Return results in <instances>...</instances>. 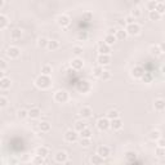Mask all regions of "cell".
Here are the masks:
<instances>
[{"instance_id": "30", "label": "cell", "mask_w": 165, "mask_h": 165, "mask_svg": "<svg viewBox=\"0 0 165 165\" xmlns=\"http://www.w3.org/2000/svg\"><path fill=\"white\" fill-rule=\"evenodd\" d=\"M59 48V41L58 40H49L48 41V47H47V49H49V50H57Z\"/></svg>"}, {"instance_id": "50", "label": "cell", "mask_w": 165, "mask_h": 165, "mask_svg": "<svg viewBox=\"0 0 165 165\" xmlns=\"http://www.w3.org/2000/svg\"><path fill=\"white\" fill-rule=\"evenodd\" d=\"M7 105H8V98L2 95V97H0V107L4 108V107H7Z\"/></svg>"}, {"instance_id": "41", "label": "cell", "mask_w": 165, "mask_h": 165, "mask_svg": "<svg viewBox=\"0 0 165 165\" xmlns=\"http://www.w3.org/2000/svg\"><path fill=\"white\" fill-rule=\"evenodd\" d=\"M17 117H18L19 120H25L26 117H28V111H27V110L21 108L19 111L17 112Z\"/></svg>"}, {"instance_id": "14", "label": "cell", "mask_w": 165, "mask_h": 165, "mask_svg": "<svg viewBox=\"0 0 165 165\" xmlns=\"http://www.w3.org/2000/svg\"><path fill=\"white\" fill-rule=\"evenodd\" d=\"M79 115H80L83 119H89V117H92V115H93V110H92L89 106H83V107L79 110Z\"/></svg>"}, {"instance_id": "17", "label": "cell", "mask_w": 165, "mask_h": 165, "mask_svg": "<svg viewBox=\"0 0 165 165\" xmlns=\"http://www.w3.org/2000/svg\"><path fill=\"white\" fill-rule=\"evenodd\" d=\"M10 85H12V80H10L9 78H7L5 75H3L2 79H0V88H2L3 90H7L10 88Z\"/></svg>"}, {"instance_id": "24", "label": "cell", "mask_w": 165, "mask_h": 165, "mask_svg": "<svg viewBox=\"0 0 165 165\" xmlns=\"http://www.w3.org/2000/svg\"><path fill=\"white\" fill-rule=\"evenodd\" d=\"M103 71H105V70H103V66L97 64V66H94V67H93L92 74H93L94 78H101V75H102V72H103Z\"/></svg>"}, {"instance_id": "37", "label": "cell", "mask_w": 165, "mask_h": 165, "mask_svg": "<svg viewBox=\"0 0 165 165\" xmlns=\"http://www.w3.org/2000/svg\"><path fill=\"white\" fill-rule=\"evenodd\" d=\"M106 116L110 119V120H112V119H116V117H120V112L117 111V110H110V111H107Z\"/></svg>"}, {"instance_id": "32", "label": "cell", "mask_w": 165, "mask_h": 165, "mask_svg": "<svg viewBox=\"0 0 165 165\" xmlns=\"http://www.w3.org/2000/svg\"><path fill=\"white\" fill-rule=\"evenodd\" d=\"M161 16H162V14H160L157 10H151V12H148V18H150L151 21H160Z\"/></svg>"}, {"instance_id": "28", "label": "cell", "mask_w": 165, "mask_h": 165, "mask_svg": "<svg viewBox=\"0 0 165 165\" xmlns=\"http://www.w3.org/2000/svg\"><path fill=\"white\" fill-rule=\"evenodd\" d=\"M22 38V31L19 28H13L10 31V39L12 40H19Z\"/></svg>"}, {"instance_id": "42", "label": "cell", "mask_w": 165, "mask_h": 165, "mask_svg": "<svg viewBox=\"0 0 165 165\" xmlns=\"http://www.w3.org/2000/svg\"><path fill=\"white\" fill-rule=\"evenodd\" d=\"M160 14H165V4L164 2H157V5H156V9Z\"/></svg>"}, {"instance_id": "46", "label": "cell", "mask_w": 165, "mask_h": 165, "mask_svg": "<svg viewBox=\"0 0 165 165\" xmlns=\"http://www.w3.org/2000/svg\"><path fill=\"white\" fill-rule=\"evenodd\" d=\"M76 38H78L79 41H85V40H88V32L86 31H80Z\"/></svg>"}, {"instance_id": "15", "label": "cell", "mask_w": 165, "mask_h": 165, "mask_svg": "<svg viewBox=\"0 0 165 165\" xmlns=\"http://www.w3.org/2000/svg\"><path fill=\"white\" fill-rule=\"evenodd\" d=\"M110 128H111L112 130L117 131L123 128V121H121V119L120 117H116V119H112V120H110Z\"/></svg>"}, {"instance_id": "44", "label": "cell", "mask_w": 165, "mask_h": 165, "mask_svg": "<svg viewBox=\"0 0 165 165\" xmlns=\"http://www.w3.org/2000/svg\"><path fill=\"white\" fill-rule=\"evenodd\" d=\"M156 5H157V2H155V0H150V2L146 4L148 12H151V10H155L156 9Z\"/></svg>"}, {"instance_id": "18", "label": "cell", "mask_w": 165, "mask_h": 165, "mask_svg": "<svg viewBox=\"0 0 165 165\" xmlns=\"http://www.w3.org/2000/svg\"><path fill=\"white\" fill-rule=\"evenodd\" d=\"M111 53V45H107L106 43H102L98 45V54H110Z\"/></svg>"}, {"instance_id": "48", "label": "cell", "mask_w": 165, "mask_h": 165, "mask_svg": "<svg viewBox=\"0 0 165 165\" xmlns=\"http://www.w3.org/2000/svg\"><path fill=\"white\" fill-rule=\"evenodd\" d=\"M32 162H34V164H38V165L44 164V162H45V157H41V156L36 155V156L34 157V160H32Z\"/></svg>"}, {"instance_id": "19", "label": "cell", "mask_w": 165, "mask_h": 165, "mask_svg": "<svg viewBox=\"0 0 165 165\" xmlns=\"http://www.w3.org/2000/svg\"><path fill=\"white\" fill-rule=\"evenodd\" d=\"M148 138L152 142H157L161 138V133H160L157 129H152V130H150V133H148Z\"/></svg>"}, {"instance_id": "3", "label": "cell", "mask_w": 165, "mask_h": 165, "mask_svg": "<svg viewBox=\"0 0 165 165\" xmlns=\"http://www.w3.org/2000/svg\"><path fill=\"white\" fill-rule=\"evenodd\" d=\"M63 138L66 142H69V143H75V142H78V139H79V131H76L75 129L74 130L69 129V130H66Z\"/></svg>"}, {"instance_id": "27", "label": "cell", "mask_w": 165, "mask_h": 165, "mask_svg": "<svg viewBox=\"0 0 165 165\" xmlns=\"http://www.w3.org/2000/svg\"><path fill=\"white\" fill-rule=\"evenodd\" d=\"M103 161H105V159L101 155H98V153H95V155H93L90 157V162L93 165H101V164H103Z\"/></svg>"}, {"instance_id": "7", "label": "cell", "mask_w": 165, "mask_h": 165, "mask_svg": "<svg viewBox=\"0 0 165 165\" xmlns=\"http://www.w3.org/2000/svg\"><path fill=\"white\" fill-rule=\"evenodd\" d=\"M5 54H7V57H8V58H10V59H17V58L21 56V49H19L18 47L10 45V47L7 49Z\"/></svg>"}, {"instance_id": "12", "label": "cell", "mask_w": 165, "mask_h": 165, "mask_svg": "<svg viewBox=\"0 0 165 165\" xmlns=\"http://www.w3.org/2000/svg\"><path fill=\"white\" fill-rule=\"evenodd\" d=\"M97 153L98 155H101L103 159H107L110 155H111V150H110V147L106 146V145H101L97 148Z\"/></svg>"}, {"instance_id": "6", "label": "cell", "mask_w": 165, "mask_h": 165, "mask_svg": "<svg viewBox=\"0 0 165 165\" xmlns=\"http://www.w3.org/2000/svg\"><path fill=\"white\" fill-rule=\"evenodd\" d=\"M54 161L58 162V164H66L69 161V155L67 152L63 151V150H59L54 153Z\"/></svg>"}, {"instance_id": "21", "label": "cell", "mask_w": 165, "mask_h": 165, "mask_svg": "<svg viewBox=\"0 0 165 165\" xmlns=\"http://www.w3.org/2000/svg\"><path fill=\"white\" fill-rule=\"evenodd\" d=\"M36 155L41 156V157H48L49 156V148L45 146H40L36 148Z\"/></svg>"}, {"instance_id": "4", "label": "cell", "mask_w": 165, "mask_h": 165, "mask_svg": "<svg viewBox=\"0 0 165 165\" xmlns=\"http://www.w3.org/2000/svg\"><path fill=\"white\" fill-rule=\"evenodd\" d=\"M125 31L128 32V35H129V36H137V35L141 34V26L137 23V22H134V23L126 25Z\"/></svg>"}, {"instance_id": "55", "label": "cell", "mask_w": 165, "mask_h": 165, "mask_svg": "<svg viewBox=\"0 0 165 165\" xmlns=\"http://www.w3.org/2000/svg\"><path fill=\"white\" fill-rule=\"evenodd\" d=\"M157 146H161V147H165V139H162V138H160V139L157 141Z\"/></svg>"}, {"instance_id": "33", "label": "cell", "mask_w": 165, "mask_h": 165, "mask_svg": "<svg viewBox=\"0 0 165 165\" xmlns=\"http://www.w3.org/2000/svg\"><path fill=\"white\" fill-rule=\"evenodd\" d=\"M92 130L89 129V128H85V129H83L80 133H79V136H80V138H92Z\"/></svg>"}, {"instance_id": "49", "label": "cell", "mask_w": 165, "mask_h": 165, "mask_svg": "<svg viewBox=\"0 0 165 165\" xmlns=\"http://www.w3.org/2000/svg\"><path fill=\"white\" fill-rule=\"evenodd\" d=\"M8 69V63L5 62V59H0V70H2L3 75L5 74V70Z\"/></svg>"}, {"instance_id": "38", "label": "cell", "mask_w": 165, "mask_h": 165, "mask_svg": "<svg viewBox=\"0 0 165 165\" xmlns=\"http://www.w3.org/2000/svg\"><path fill=\"white\" fill-rule=\"evenodd\" d=\"M83 47H80V45H74L72 47V54L75 57H80L81 54H83Z\"/></svg>"}, {"instance_id": "45", "label": "cell", "mask_w": 165, "mask_h": 165, "mask_svg": "<svg viewBox=\"0 0 165 165\" xmlns=\"http://www.w3.org/2000/svg\"><path fill=\"white\" fill-rule=\"evenodd\" d=\"M80 145L83 146V147H89L90 145H92V139L90 138H81L80 139Z\"/></svg>"}, {"instance_id": "29", "label": "cell", "mask_w": 165, "mask_h": 165, "mask_svg": "<svg viewBox=\"0 0 165 165\" xmlns=\"http://www.w3.org/2000/svg\"><path fill=\"white\" fill-rule=\"evenodd\" d=\"M115 36H116L117 40H125L126 36H128V32L125 31V28H119V30L116 31Z\"/></svg>"}, {"instance_id": "39", "label": "cell", "mask_w": 165, "mask_h": 165, "mask_svg": "<svg viewBox=\"0 0 165 165\" xmlns=\"http://www.w3.org/2000/svg\"><path fill=\"white\" fill-rule=\"evenodd\" d=\"M125 159H126V161H129V162H134L136 159H137V153L133 152V151H129V152H126Z\"/></svg>"}, {"instance_id": "36", "label": "cell", "mask_w": 165, "mask_h": 165, "mask_svg": "<svg viewBox=\"0 0 165 165\" xmlns=\"http://www.w3.org/2000/svg\"><path fill=\"white\" fill-rule=\"evenodd\" d=\"M150 53L152 54V56H156L157 57V56H160L162 52H161V49H160L159 45H151L150 47Z\"/></svg>"}, {"instance_id": "43", "label": "cell", "mask_w": 165, "mask_h": 165, "mask_svg": "<svg viewBox=\"0 0 165 165\" xmlns=\"http://www.w3.org/2000/svg\"><path fill=\"white\" fill-rule=\"evenodd\" d=\"M155 155H156V156H159V157L165 156V147L157 146V147H156V150H155Z\"/></svg>"}, {"instance_id": "51", "label": "cell", "mask_w": 165, "mask_h": 165, "mask_svg": "<svg viewBox=\"0 0 165 165\" xmlns=\"http://www.w3.org/2000/svg\"><path fill=\"white\" fill-rule=\"evenodd\" d=\"M116 23H117V26H119L120 28H125V27H126V22H125V18H124V19H123V18L117 19V22H116Z\"/></svg>"}, {"instance_id": "54", "label": "cell", "mask_w": 165, "mask_h": 165, "mask_svg": "<svg viewBox=\"0 0 165 165\" xmlns=\"http://www.w3.org/2000/svg\"><path fill=\"white\" fill-rule=\"evenodd\" d=\"M116 31H117V28H115V27H110V28L107 30V34H111V35H115V34H116Z\"/></svg>"}, {"instance_id": "11", "label": "cell", "mask_w": 165, "mask_h": 165, "mask_svg": "<svg viewBox=\"0 0 165 165\" xmlns=\"http://www.w3.org/2000/svg\"><path fill=\"white\" fill-rule=\"evenodd\" d=\"M70 66H71V69H72V70H75V71H80V70H83V67H84V61H83L80 57H75V58L71 59Z\"/></svg>"}, {"instance_id": "22", "label": "cell", "mask_w": 165, "mask_h": 165, "mask_svg": "<svg viewBox=\"0 0 165 165\" xmlns=\"http://www.w3.org/2000/svg\"><path fill=\"white\" fill-rule=\"evenodd\" d=\"M141 81H142V83H145V84H151V83L153 81V74L146 71V72L143 74V76L141 78Z\"/></svg>"}, {"instance_id": "26", "label": "cell", "mask_w": 165, "mask_h": 165, "mask_svg": "<svg viewBox=\"0 0 165 165\" xmlns=\"http://www.w3.org/2000/svg\"><path fill=\"white\" fill-rule=\"evenodd\" d=\"M39 129H40L41 133H49L50 129H52V126H50V124L48 121H41L39 124Z\"/></svg>"}, {"instance_id": "16", "label": "cell", "mask_w": 165, "mask_h": 165, "mask_svg": "<svg viewBox=\"0 0 165 165\" xmlns=\"http://www.w3.org/2000/svg\"><path fill=\"white\" fill-rule=\"evenodd\" d=\"M153 110L157 111V112L165 111V101L162 100V98H157V100H155V102H153Z\"/></svg>"}, {"instance_id": "13", "label": "cell", "mask_w": 165, "mask_h": 165, "mask_svg": "<svg viewBox=\"0 0 165 165\" xmlns=\"http://www.w3.org/2000/svg\"><path fill=\"white\" fill-rule=\"evenodd\" d=\"M97 62L101 66H108L111 63V56H110V54H98Z\"/></svg>"}, {"instance_id": "52", "label": "cell", "mask_w": 165, "mask_h": 165, "mask_svg": "<svg viewBox=\"0 0 165 165\" xmlns=\"http://www.w3.org/2000/svg\"><path fill=\"white\" fill-rule=\"evenodd\" d=\"M125 22H126V25H130V23H134V22H136V18L133 17V16H126L125 17Z\"/></svg>"}, {"instance_id": "2", "label": "cell", "mask_w": 165, "mask_h": 165, "mask_svg": "<svg viewBox=\"0 0 165 165\" xmlns=\"http://www.w3.org/2000/svg\"><path fill=\"white\" fill-rule=\"evenodd\" d=\"M70 100V95L69 92L64 90V89H58L56 93H54V101L57 103H66Z\"/></svg>"}, {"instance_id": "25", "label": "cell", "mask_w": 165, "mask_h": 165, "mask_svg": "<svg viewBox=\"0 0 165 165\" xmlns=\"http://www.w3.org/2000/svg\"><path fill=\"white\" fill-rule=\"evenodd\" d=\"M9 25V18L5 14H0V30H5Z\"/></svg>"}, {"instance_id": "57", "label": "cell", "mask_w": 165, "mask_h": 165, "mask_svg": "<svg viewBox=\"0 0 165 165\" xmlns=\"http://www.w3.org/2000/svg\"><path fill=\"white\" fill-rule=\"evenodd\" d=\"M161 71H162V74L165 75V64H164V66H162V67H161Z\"/></svg>"}, {"instance_id": "31", "label": "cell", "mask_w": 165, "mask_h": 165, "mask_svg": "<svg viewBox=\"0 0 165 165\" xmlns=\"http://www.w3.org/2000/svg\"><path fill=\"white\" fill-rule=\"evenodd\" d=\"M117 41V39H116V36L115 35H111V34H107L106 36H105V43L107 44V45H114V44Z\"/></svg>"}, {"instance_id": "8", "label": "cell", "mask_w": 165, "mask_h": 165, "mask_svg": "<svg viewBox=\"0 0 165 165\" xmlns=\"http://www.w3.org/2000/svg\"><path fill=\"white\" fill-rule=\"evenodd\" d=\"M145 72H146L145 69L142 67V66L137 64V66H134V67L130 70V76H131L133 79H139V80H141V78L143 76Z\"/></svg>"}, {"instance_id": "23", "label": "cell", "mask_w": 165, "mask_h": 165, "mask_svg": "<svg viewBox=\"0 0 165 165\" xmlns=\"http://www.w3.org/2000/svg\"><path fill=\"white\" fill-rule=\"evenodd\" d=\"M85 128H86V123L84 121V120H76L75 124H74V129L76 131H79V133L83 129H85Z\"/></svg>"}, {"instance_id": "53", "label": "cell", "mask_w": 165, "mask_h": 165, "mask_svg": "<svg viewBox=\"0 0 165 165\" xmlns=\"http://www.w3.org/2000/svg\"><path fill=\"white\" fill-rule=\"evenodd\" d=\"M83 17H85L88 21H90V19L93 18V13H90V12H85V13L83 14Z\"/></svg>"}, {"instance_id": "35", "label": "cell", "mask_w": 165, "mask_h": 165, "mask_svg": "<svg viewBox=\"0 0 165 165\" xmlns=\"http://www.w3.org/2000/svg\"><path fill=\"white\" fill-rule=\"evenodd\" d=\"M48 41H49V40H48L47 38H44V36L39 38V39H38V47L41 48V49L47 48V47H48Z\"/></svg>"}, {"instance_id": "9", "label": "cell", "mask_w": 165, "mask_h": 165, "mask_svg": "<svg viewBox=\"0 0 165 165\" xmlns=\"http://www.w3.org/2000/svg\"><path fill=\"white\" fill-rule=\"evenodd\" d=\"M97 128L101 131H106L107 129H110V119L107 116L106 117H100L97 120Z\"/></svg>"}, {"instance_id": "59", "label": "cell", "mask_w": 165, "mask_h": 165, "mask_svg": "<svg viewBox=\"0 0 165 165\" xmlns=\"http://www.w3.org/2000/svg\"><path fill=\"white\" fill-rule=\"evenodd\" d=\"M164 4H165V2H164Z\"/></svg>"}, {"instance_id": "5", "label": "cell", "mask_w": 165, "mask_h": 165, "mask_svg": "<svg viewBox=\"0 0 165 165\" xmlns=\"http://www.w3.org/2000/svg\"><path fill=\"white\" fill-rule=\"evenodd\" d=\"M57 25H58L59 27H62V28L69 27V26L71 25V18H70V16L64 14V13L59 14V16L57 17Z\"/></svg>"}, {"instance_id": "56", "label": "cell", "mask_w": 165, "mask_h": 165, "mask_svg": "<svg viewBox=\"0 0 165 165\" xmlns=\"http://www.w3.org/2000/svg\"><path fill=\"white\" fill-rule=\"evenodd\" d=\"M159 47H160L161 52H162V53H165V41H161V43L159 44Z\"/></svg>"}, {"instance_id": "10", "label": "cell", "mask_w": 165, "mask_h": 165, "mask_svg": "<svg viewBox=\"0 0 165 165\" xmlns=\"http://www.w3.org/2000/svg\"><path fill=\"white\" fill-rule=\"evenodd\" d=\"M78 90L80 92V93H83V94H86V93H89L90 90H92V84L88 81V80H83V81H80L79 84H78Z\"/></svg>"}, {"instance_id": "34", "label": "cell", "mask_w": 165, "mask_h": 165, "mask_svg": "<svg viewBox=\"0 0 165 165\" xmlns=\"http://www.w3.org/2000/svg\"><path fill=\"white\" fill-rule=\"evenodd\" d=\"M52 72H53V67H52L50 64L45 63V64L41 66V74H43V75H50Z\"/></svg>"}, {"instance_id": "1", "label": "cell", "mask_w": 165, "mask_h": 165, "mask_svg": "<svg viewBox=\"0 0 165 165\" xmlns=\"http://www.w3.org/2000/svg\"><path fill=\"white\" fill-rule=\"evenodd\" d=\"M35 85L36 88H39V89L41 90H47L49 89V88L52 86V79H50V75H40L36 78L35 80Z\"/></svg>"}, {"instance_id": "20", "label": "cell", "mask_w": 165, "mask_h": 165, "mask_svg": "<svg viewBox=\"0 0 165 165\" xmlns=\"http://www.w3.org/2000/svg\"><path fill=\"white\" fill-rule=\"evenodd\" d=\"M40 115H41V111H40L39 107H31L28 110V117L30 119H38Z\"/></svg>"}, {"instance_id": "40", "label": "cell", "mask_w": 165, "mask_h": 165, "mask_svg": "<svg viewBox=\"0 0 165 165\" xmlns=\"http://www.w3.org/2000/svg\"><path fill=\"white\" fill-rule=\"evenodd\" d=\"M100 79H102L103 81H108V80H111V79H112V74H111V71L105 70V71L102 72V75H101V78H100Z\"/></svg>"}, {"instance_id": "47", "label": "cell", "mask_w": 165, "mask_h": 165, "mask_svg": "<svg viewBox=\"0 0 165 165\" xmlns=\"http://www.w3.org/2000/svg\"><path fill=\"white\" fill-rule=\"evenodd\" d=\"M130 14H131V16H133V17L137 19L138 17H141V16H142V10H141L139 8H137V7H136L133 10H131V13H130Z\"/></svg>"}, {"instance_id": "58", "label": "cell", "mask_w": 165, "mask_h": 165, "mask_svg": "<svg viewBox=\"0 0 165 165\" xmlns=\"http://www.w3.org/2000/svg\"><path fill=\"white\" fill-rule=\"evenodd\" d=\"M4 2H7V3H9V2H12V0H4Z\"/></svg>"}]
</instances>
